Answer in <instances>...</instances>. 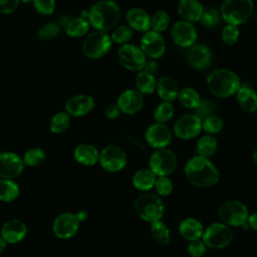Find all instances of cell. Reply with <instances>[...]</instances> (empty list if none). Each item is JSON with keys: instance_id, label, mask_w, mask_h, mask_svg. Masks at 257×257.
I'll return each instance as SVG.
<instances>
[{"instance_id": "6da1fadb", "label": "cell", "mask_w": 257, "mask_h": 257, "mask_svg": "<svg viewBox=\"0 0 257 257\" xmlns=\"http://www.w3.org/2000/svg\"><path fill=\"white\" fill-rule=\"evenodd\" d=\"M187 180L195 187L209 188L219 181V172L216 166L205 157L191 158L184 167Z\"/></svg>"}, {"instance_id": "7a4b0ae2", "label": "cell", "mask_w": 257, "mask_h": 257, "mask_svg": "<svg viewBox=\"0 0 257 257\" xmlns=\"http://www.w3.org/2000/svg\"><path fill=\"white\" fill-rule=\"evenodd\" d=\"M120 18L119 6L111 0H100L88 11V22L97 31H108L115 27Z\"/></svg>"}, {"instance_id": "3957f363", "label": "cell", "mask_w": 257, "mask_h": 257, "mask_svg": "<svg viewBox=\"0 0 257 257\" xmlns=\"http://www.w3.org/2000/svg\"><path fill=\"white\" fill-rule=\"evenodd\" d=\"M207 86L217 97H228L237 92L241 86L239 76L232 70L218 68L207 77Z\"/></svg>"}, {"instance_id": "277c9868", "label": "cell", "mask_w": 257, "mask_h": 257, "mask_svg": "<svg viewBox=\"0 0 257 257\" xmlns=\"http://www.w3.org/2000/svg\"><path fill=\"white\" fill-rule=\"evenodd\" d=\"M253 9V0H224L221 5V16L227 24L238 26L250 18Z\"/></svg>"}, {"instance_id": "5b68a950", "label": "cell", "mask_w": 257, "mask_h": 257, "mask_svg": "<svg viewBox=\"0 0 257 257\" xmlns=\"http://www.w3.org/2000/svg\"><path fill=\"white\" fill-rule=\"evenodd\" d=\"M134 206L137 214L142 219L150 223L160 221L165 212L162 199L158 195L151 193L140 195L136 199Z\"/></svg>"}, {"instance_id": "8992f818", "label": "cell", "mask_w": 257, "mask_h": 257, "mask_svg": "<svg viewBox=\"0 0 257 257\" xmlns=\"http://www.w3.org/2000/svg\"><path fill=\"white\" fill-rule=\"evenodd\" d=\"M202 238L207 247L222 249L232 241L233 234L229 226L224 223H213L205 229Z\"/></svg>"}, {"instance_id": "52a82bcc", "label": "cell", "mask_w": 257, "mask_h": 257, "mask_svg": "<svg viewBox=\"0 0 257 257\" xmlns=\"http://www.w3.org/2000/svg\"><path fill=\"white\" fill-rule=\"evenodd\" d=\"M150 170L158 177H167L177 167L176 155L168 149H159L154 152L149 161Z\"/></svg>"}, {"instance_id": "ba28073f", "label": "cell", "mask_w": 257, "mask_h": 257, "mask_svg": "<svg viewBox=\"0 0 257 257\" xmlns=\"http://www.w3.org/2000/svg\"><path fill=\"white\" fill-rule=\"evenodd\" d=\"M248 209L240 201H227L219 209V217L227 226H242L248 219Z\"/></svg>"}, {"instance_id": "9c48e42d", "label": "cell", "mask_w": 257, "mask_h": 257, "mask_svg": "<svg viewBox=\"0 0 257 257\" xmlns=\"http://www.w3.org/2000/svg\"><path fill=\"white\" fill-rule=\"evenodd\" d=\"M111 39L105 32L95 31L90 33L83 41L82 50L88 58H100L111 48Z\"/></svg>"}, {"instance_id": "30bf717a", "label": "cell", "mask_w": 257, "mask_h": 257, "mask_svg": "<svg viewBox=\"0 0 257 257\" xmlns=\"http://www.w3.org/2000/svg\"><path fill=\"white\" fill-rule=\"evenodd\" d=\"M119 63L130 71H141L146 63V55L141 47L135 44H123L118 48Z\"/></svg>"}, {"instance_id": "8fae6325", "label": "cell", "mask_w": 257, "mask_h": 257, "mask_svg": "<svg viewBox=\"0 0 257 257\" xmlns=\"http://www.w3.org/2000/svg\"><path fill=\"white\" fill-rule=\"evenodd\" d=\"M98 161L104 170L118 172L126 165V154L119 147L108 146L99 153Z\"/></svg>"}, {"instance_id": "7c38bea8", "label": "cell", "mask_w": 257, "mask_h": 257, "mask_svg": "<svg viewBox=\"0 0 257 257\" xmlns=\"http://www.w3.org/2000/svg\"><path fill=\"white\" fill-rule=\"evenodd\" d=\"M201 130L202 121L195 113L182 115L174 124L175 135L182 140H190L197 137Z\"/></svg>"}, {"instance_id": "4fadbf2b", "label": "cell", "mask_w": 257, "mask_h": 257, "mask_svg": "<svg viewBox=\"0 0 257 257\" xmlns=\"http://www.w3.org/2000/svg\"><path fill=\"white\" fill-rule=\"evenodd\" d=\"M141 49L151 59L160 58L166 51V42L161 33L147 31L141 39Z\"/></svg>"}, {"instance_id": "5bb4252c", "label": "cell", "mask_w": 257, "mask_h": 257, "mask_svg": "<svg viewBox=\"0 0 257 257\" xmlns=\"http://www.w3.org/2000/svg\"><path fill=\"white\" fill-rule=\"evenodd\" d=\"M173 41L181 47H191L197 40V30L195 26L187 21H177L171 30Z\"/></svg>"}, {"instance_id": "9a60e30c", "label": "cell", "mask_w": 257, "mask_h": 257, "mask_svg": "<svg viewBox=\"0 0 257 257\" xmlns=\"http://www.w3.org/2000/svg\"><path fill=\"white\" fill-rule=\"evenodd\" d=\"M147 143L154 149H165L172 141V134L167 125L163 123L151 124L145 134Z\"/></svg>"}, {"instance_id": "2e32d148", "label": "cell", "mask_w": 257, "mask_h": 257, "mask_svg": "<svg viewBox=\"0 0 257 257\" xmlns=\"http://www.w3.org/2000/svg\"><path fill=\"white\" fill-rule=\"evenodd\" d=\"M121 112L134 114L140 111L144 105V94L138 89L130 88L121 92L116 103Z\"/></svg>"}, {"instance_id": "e0dca14e", "label": "cell", "mask_w": 257, "mask_h": 257, "mask_svg": "<svg viewBox=\"0 0 257 257\" xmlns=\"http://www.w3.org/2000/svg\"><path fill=\"white\" fill-rule=\"evenodd\" d=\"M186 59L189 65L194 69L203 70L211 64L212 54L206 45L194 44L189 48Z\"/></svg>"}, {"instance_id": "ac0fdd59", "label": "cell", "mask_w": 257, "mask_h": 257, "mask_svg": "<svg viewBox=\"0 0 257 257\" xmlns=\"http://www.w3.org/2000/svg\"><path fill=\"white\" fill-rule=\"evenodd\" d=\"M23 169L22 159L10 152L0 154V176L4 179H12L20 175Z\"/></svg>"}, {"instance_id": "d6986e66", "label": "cell", "mask_w": 257, "mask_h": 257, "mask_svg": "<svg viewBox=\"0 0 257 257\" xmlns=\"http://www.w3.org/2000/svg\"><path fill=\"white\" fill-rule=\"evenodd\" d=\"M79 226V221L75 215L65 213L59 215L53 224V231L59 238H69L73 236Z\"/></svg>"}, {"instance_id": "ffe728a7", "label": "cell", "mask_w": 257, "mask_h": 257, "mask_svg": "<svg viewBox=\"0 0 257 257\" xmlns=\"http://www.w3.org/2000/svg\"><path fill=\"white\" fill-rule=\"evenodd\" d=\"M94 107V99L90 95L78 94L74 95L65 103V110L69 115L81 116L92 110Z\"/></svg>"}, {"instance_id": "44dd1931", "label": "cell", "mask_w": 257, "mask_h": 257, "mask_svg": "<svg viewBox=\"0 0 257 257\" xmlns=\"http://www.w3.org/2000/svg\"><path fill=\"white\" fill-rule=\"evenodd\" d=\"M177 9L184 21L190 23L200 21L204 12V7L199 0H180Z\"/></svg>"}, {"instance_id": "7402d4cb", "label": "cell", "mask_w": 257, "mask_h": 257, "mask_svg": "<svg viewBox=\"0 0 257 257\" xmlns=\"http://www.w3.org/2000/svg\"><path fill=\"white\" fill-rule=\"evenodd\" d=\"M126 21L132 30L138 32H147L151 28V17L141 8H131L126 12Z\"/></svg>"}, {"instance_id": "603a6c76", "label": "cell", "mask_w": 257, "mask_h": 257, "mask_svg": "<svg viewBox=\"0 0 257 257\" xmlns=\"http://www.w3.org/2000/svg\"><path fill=\"white\" fill-rule=\"evenodd\" d=\"M26 226L19 220H11L4 224L1 233L2 238L8 243H16L21 241L26 235Z\"/></svg>"}, {"instance_id": "cb8c5ba5", "label": "cell", "mask_w": 257, "mask_h": 257, "mask_svg": "<svg viewBox=\"0 0 257 257\" xmlns=\"http://www.w3.org/2000/svg\"><path fill=\"white\" fill-rule=\"evenodd\" d=\"M237 101L240 107L248 112L257 110V93L248 85H241L236 92Z\"/></svg>"}, {"instance_id": "d4e9b609", "label": "cell", "mask_w": 257, "mask_h": 257, "mask_svg": "<svg viewBox=\"0 0 257 257\" xmlns=\"http://www.w3.org/2000/svg\"><path fill=\"white\" fill-rule=\"evenodd\" d=\"M179 232L183 238L188 241L200 239L203 235L204 228L200 221L194 218H187L179 225Z\"/></svg>"}, {"instance_id": "484cf974", "label": "cell", "mask_w": 257, "mask_h": 257, "mask_svg": "<svg viewBox=\"0 0 257 257\" xmlns=\"http://www.w3.org/2000/svg\"><path fill=\"white\" fill-rule=\"evenodd\" d=\"M157 91L164 101H173L178 97L179 88L176 81L170 76H163L157 82Z\"/></svg>"}, {"instance_id": "4316f807", "label": "cell", "mask_w": 257, "mask_h": 257, "mask_svg": "<svg viewBox=\"0 0 257 257\" xmlns=\"http://www.w3.org/2000/svg\"><path fill=\"white\" fill-rule=\"evenodd\" d=\"M74 158L78 163L84 166H92L98 161L99 153L93 146L82 144L75 148Z\"/></svg>"}, {"instance_id": "83f0119b", "label": "cell", "mask_w": 257, "mask_h": 257, "mask_svg": "<svg viewBox=\"0 0 257 257\" xmlns=\"http://www.w3.org/2000/svg\"><path fill=\"white\" fill-rule=\"evenodd\" d=\"M156 175L150 169H140L133 177V185L140 191H148L155 186Z\"/></svg>"}, {"instance_id": "f1b7e54d", "label": "cell", "mask_w": 257, "mask_h": 257, "mask_svg": "<svg viewBox=\"0 0 257 257\" xmlns=\"http://www.w3.org/2000/svg\"><path fill=\"white\" fill-rule=\"evenodd\" d=\"M136 85L137 89L142 92L143 94H151L155 91L157 82L153 74L141 70L139 71L137 77H136Z\"/></svg>"}, {"instance_id": "f546056e", "label": "cell", "mask_w": 257, "mask_h": 257, "mask_svg": "<svg viewBox=\"0 0 257 257\" xmlns=\"http://www.w3.org/2000/svg\"><path fill=\"white\" fill-rule=\"evenodd\" d=\"M89 28V22L82 18V17H76L73 19L68 20V22L65 24V31L68 36L70 37H81L88 31Z\"/></svg>"}, {"instance_id": "4dcf8cb0", "label": "cell", "mask_w": 257, "mask_h": 257, "mask_svg": "<svg viewBox=\"0 0 257 257\" xmlns=\"http://www.w3.org/2000/svg\"><path fill=\"white\" fill-rule=\"evenodd\" d=\"M152 237L156 243L166 246L171 241V233L168 226L163 221H157L151 225Z\"/></svg>"}, {"instance_id": "1f68e13d", "label": "cell", "mask_w": 257, "mask_h": 257, "mask_svg": "<svg viewBox=\"0 0 257 257\" xmlns=\"http://www.w3.org/2000/svg\"><path fill=\"white\" fill-rule=\"evenodd\" d=\"M178 98L181 104L187 108H196L201 102L198 91L192 87H184L179 90Z\"/></svg>"}, {"instance_id": "d6a6232c", "label": "cell", "mask_w": 257, "mask_h": 257, "mask_svg": "<svg viewBox=\"0 0 257 257\" xmlns=\"http://www.w3.org/2000/svg\"><path fill=\"white\" fill-rule=\"evenodd\" d=\"M217 146V140L213 135H205L197 143V152L199 156L208 158L216 152Z\"/></svg>"}, {"instance_id": "836d02e7", "label": "cell", "mask_w": 257, "mask_h": 257, "mask_svg": "<svg viewBox=\"0 0 257 257\" xmlns=\"http://www.w3.org/2000/svg\"><path fill=\"white\" fill-rule=\"evenodd\" d=\"M19 194V188L17 184L9 179L0 180V200L4 202H10L16 199Z\"/></svg>"}, {"instance_id": "e575fe53", "label": "cell", "mask_w": 257, "mask_h": 257, "mask_svg": "<svg viewBox=\"0 0 257 257\" xmlns=\"http://www.w3.org/2000/svg\"><path fill=\"white\" fill-rule=\"evenodd\" d=\"M174 115V106L169 101L161 102L154 111V118L158 123H165Z\"/></svg>"}, {"instance_id": "d590c367", "label": "cell", "mask_w": 257, "mask_h": 257, "mask_svg": "<svg viewBox=\"0 0 257 257\" xmlns=\"http://www.w3.org/2000/svg\"><path fill=\"white\" fill-rule=\"evenodd\" d=\"M70 117L65 111H60L54 114L50 120V131L54 134H60L67 130L69 126Z\"/></svg>"}, {"instance_id": "8d00e7d4", "label": "cell", "mask_w": 257, "mask_h": 257, "mask_svg": "<svg viewBox=\"0 0 257 257\" xmlns=\"http://www.w3.org/2000/svg\"><path fill=\"white\" fill-rule=\"evenodd\" d=\"M170 23V16L164 10L157 11L153 17L151 18V27L156 32H163L165 31Z\"/></svg>"}, {"instance_id": "74e56055", "label": "cell", "mask_w": 257, "mask_h": 257, "mask_svg": "<svg viewBox=\"0 0 257 257\" xmlns=\"http://www.w3.org/2000/svg\"><path fill=\"white\" fill-rule=\"evenodd\" d=\"M45 153L39 149V148H33L28 150L25 155H24V159L23 162L31 167H36L39 166L40 164H42L45 161Z\"/></svg>"}, {"instance_id": "f35d334b", "label": "cell", "mask_w": 257, "mask_h": 257, "mask_svg": "<svg viewBox=\"0 0 257 257\" xmlns=\"http://www.w3.org/2000/svg\"><path fill=\"white\" fill-rule=\"evenodd\" d=\"M133 37V30L130 26L127 25H120L116 27L110 36V39L112 42L121 44V43H126L130 41Z\"/></svg>"}, {"instance_id": "ab89813d", "label": "cell", "mask_w": 257, "mask_h": 257, "mask_svg": "<svg viewBox=\"0 0 257 257\" xmlns=\"http://www.w3.org/2000/svg\"><path fill=\"white\" fill-rule=\"evenodd\" d=\"M60 32V25L56 22H48L44 24L37 32V37L40 40H49L56 37Z\"/></svg>"}, {"instance_id": "60d3db41", "label": "cell", "mask_w": 257, "mask_h": 257, "mask_svg": "<svg viewBox=\"0 0 257 257\" xmlns=\"http://www.w3.org/2000/svg\"><path fill=\"white\" fill-rule=\"evenodd\" d=\"M216 110V104L210 99H201L200 104L195 108V114L203 121L205 118L214 115Z\"/></svg>"}, {"instance_id": "b9f144b4", "label": "cell", "mask_w": 257, "mask_h": 257, "mask_svg": "<svg viewBox=\"0 0 257 257\" xmlns=\"http://www.w3.org/2000/svg\"><path fill=\"white\" fill-rule=\"evenodd\" d=\"M224 126V122L221 117L217 115H211L202 121V128L208 133V135H214L219 133Z\"/></svg>"}, {"instance_id": "7bdbcfd3", "label": "cell", "mask_w": 257, "mask_h": 257, "mask_svg": "<svg viewBox=\"0 0 257 257\" xmlns=\"http://www.w3.org/2000/svg\"><path fill=\"white\" fill-rule=\"evenodd\" d=\"M239 35H240V31H239L238 26L231 25V24H227L223 28L222 33H221L222 40L227 45L235 44L239 39Z\"/></svg>"}, {"instance_id": "ee69618b", "label": "cell", "mask_w": 257, "mask_h": 257, "mask_svg": "<svg viewBox=\"0 0 257 257\" xmlns=\"http://www.w3.org/2000/svg\"><path fill=\"white\" fill-rule=\"evenodd\" d=\"M220 21V14L214 8H208L204 10L200 22L206 27H215Z\"/></svg>"}, {"instance_id": "f6af8a7d", "label": "cell", "mask_w": 257, "mask_h": 257, "mask_svg": "<svg viewBox=\"0 0 257 257\" xmlns=\"http://www.w3.org/2000/svg\"><path fill=\"white\" fill-rule=\"evenodd\" d=\"M154 187L160 196H168L173 191V183L168 177H159Z\"/></svg>"}, {"instance_id": "bcb514c9", "label": "cell", "mask_w": 257, "mask_h": 257, "mask_svg": "<svg viewBox=\"0 0 257 257\" xmlns=\"http://www.w3.org/2000/svg\"><path fill=\"white\" fill-rule=\"evenodd\" d=\"M36 11L42 15H50L55 9V0H33Z\"/></svg>"}, {"instance_id": "7dc6e473", "label": "cell", "mask_w": 257, "mask_h": 257, "mask_svg": "<svg viewBox=\"0 0 257 257\" xmlns=\"http://www.w3.org/2000/svg\"><path fill=\"white\" fill-rule=\"evenodd\" d=\"M207 246L203 242V240L197 239L191 241L188 245V252L192 257H201L205 254Z\"/></svg>"}, {"instance_id": "c3c4849f", "label": "cell", "mask_w": 257, "mask_h": 257, "mask_svg": "<svg viewBox=\"0 0 257 257\" xmlns=\"http://www.w3.org/2000/svg\"><path fill=\"white\" fill-rule=\"evenodd\" d=\"M19 0H0V13L9 14L16 10Z\"/></svg>"}, {"instance_id": "681fc988", "label": "cell", "mask_w": 257, "mask_h": 257, "mask_svg": "<svg viewBox=\"0 0 257 257\" xmlns=\"http://www.w3.org/2000/svg\"><path fill=\"white\" fill-rule=\"evenodd\" d=\"M120 109L118 107L117 104H110L109 106H107V108L105 109V116L109 119H114L116 117L119 116L120 114Z\"/></svg>"}, {"instance_id": "f907efd6", "label": "cell", "mask_w": 257, "mask_h": 257, "mask_svg": "<svg viewBox=\"0 0 257 257\" xmlns=\"http://www.w3.org/2000/svg\"><path fill=\"white\" fill-rule=\"evenodd\" d=\"M144 70L151 74H154L159 70V64L155 60H146Z\"/></svg>"}, {"instance_id": "816d5d0a", "label": "cell", "mask_w": 257, "mask_h": 257, "mask_svg": "<svg viewBox=\"0 0 257 257\" xmlns=\"http://www.w3.org/2000/svg\"><path fill=\"white\" fill-rule=\"evenodd\" d=\"M248 223L250 225V227L254 230L257 231V212L251 214L250 216H248Z\"/></svg>"}, {"instance_id": "f5cc1de1", "label": "cell", "mask_w": 257, "mask_h": 257, "mask_svg": "<svg viewBox=\"0 0 257 257\" xmlns=\"http://www.w3.org/2000/svg\"><path fill=\"white\" fill-rule=\"evenodd\" d=\"M5 247H6V241L2 237H0V253L5 249Z\"/></svg>"}, {"instance_id": "db71d44e", "label": "cell", "mask_w": 257, "mask_h": 257, "mask_svg": "<svg viewBox=\"0 0 257 257\" xmlns=\"http://www.w3.org/2000/svg\"><path fill=\"white\" fill-rule=\"evenodd\" d=\"M76 218L79 220H84L86 218V213L85 212H79L77 215H76Z\"/></svg>"}, {"instance_id": "11a10c76", "label": "cell", "mask_w": 257, "mask_h": 257, "mask_svg": "<svg viewBox=\"0 0 257 257\" xmlns=\"http://www.w3.org/2000/svg\"><path fill=\"white\" fill-rule=\"evenodd\" d=\"M253 159H254V161H255V163H256V165H257V148L255 149V151H254V153H253Z\"/></svg>"}, {"instance_id": "9f6ffc18", "label": "cell", "mask_w": 257, "mask_h": 257, "mask_svg": "<svg viewBox=\"0 0 257 257\" xmlns=\"http://www.w3.org/2000/svg\"><path fill=\"white\" fill-rule=\"evenodd\" d=\"M21 1H23L24 3H30V2L33 1V0H21Z\"/></svg>"}]
</instances>
